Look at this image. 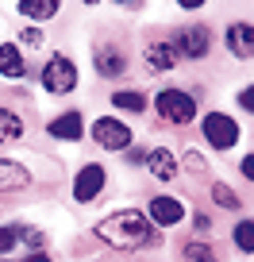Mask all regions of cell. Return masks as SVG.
Wrapping results in <instances>:
<instances>
[{
  "label": "cell",
  "instance_id": "1",
  "mask_svg": "<svg viewBox=\"0 0 254 262\" xmlns=\"http://www.w3.org/2000/svg\"><path fill=\"white\" fill-rule=\"evenodd\" d=\"M97 235L104 239V243L120 247V251H143V247H150L158 239V228L139 208H120V212L104 216V220L97 224Z\"/></svg>",
  "mask_w": 254,
  "mask_h": 262
},
{
  "label": "cell",
  "instance_id": "2",
  "mask_svg": "<svg viewBox=\"0 0 254 262\" xmlns=\"http://www.w3.org/2000/svg\"><path fill=\"white\" fill-rule=\"evenodd\" d=\"M77 81H81V74H77L74 58H66V54H50L47 58V66H42V89H47L50 97H66V93H74Z\"/></svg>",
  "mask_w": 254,
  "mask_h": 262
},
{
  "label": "cell",
  "instance_id": "3",
  "mask_svg": "<svg viewBox=\"0 0 254 262\" xmlns=\"http://www.w3.org/2000/svg\"><path fill=\"white\" fill-rule=\"evenodd\" d=\"M154 112L162 116L166 123H177V127H185L189 120H197V100L189 97L185 89H162L154 97Z\"/></svg>",
  "mask_w": 254,
  "mask_h": 262
},
{
  "label": "cell",
  "instance_id": "4",
  "mask_svg": "<svg viewBox=\"0 0 254 262\" xmlns=\"http://www.w3.org/2000/svg\"><path fill=\"white\" fill-rule=\"evenodd\" d=\"M200 131H204V143L216 147V150H231L239 143V135H243L239 123H235V116H227V112H204Z\"/></svg>",
  "mask_w": 254,
  "mask_h": 262
},
{
  "label": "cell",
  "instance_id": "5",
  "mask_svg": "<svg viewBox=\"0 0 254 262\" xmlns=\"http://www.w3.org/2000/svg\"><path fill=\"white\" fill-rule=\"evenodd\" d=\"M170 47L177 50V58L200 62V58H208V50H212V35H208V27H200V24H189V27H181V31L170 39Z\"/></svg>",
  "mask_w": 254,
  "mask_h": 262
},
{
  "label": "cell",
  "instance_id": "6",
  "mask_svg": "<svg viewBox=\"0 0 254 262\" xmlns=\"http://www.w3.org/2000/svg\"><path fill=\"white\" fill-rule=\"evenodd\" d=\"M104 185H108V170L100 162H85L81 170H77V178H74V201L77 205H93V201L104 193Z\"/></svg>",
  "mask_w": 254,
  "mask_h": 262
},
{
  "label": "cell",
  "instance_id": "7",
  "mask_svg": "<svg viewBox=\"0 0 254 262\" xmlns=\"http://www.w3.org/2000/svg\"><path fill=\"white\" fill-rule=\"evenodd\" d=\"M93 143L104 150H127L131 147V127L123 120H116V116H100L93 123Z\"/></svg>",
  "mask_w": 254,
  "mask_h": 262
},
{
  "label": "cell",
  "instance_id": "8",
  "mask_svg": "<svg viewBox=\"0 0 254 262\" xmlns=\"http://www.w3.org/2000/svg\"><path fill=\"white\" fill-rule=\"evenodd\" d=\"M147 220L154 224V228H177V224L185 220V205H181L177 196H150Z\"/></svg>",
  "mask_w": 254,
  "mask_h": 262
},
{
  "label": "cell",
  "instance_id": "9",
  "mask_svg": "<svg viewBox=\"0 0 254 262\" xmlns=\"http://www.w3.org/2000/svg\"><path fill=\"white\" fill-rule=\"evenodd\" d=\"M47 135L50 139H58V143H77L85 135V116L81 112H62V116H54V120L47 123Z\"/></svg>",
  "mask_w": 254,
  "mask_h": 262
},
{
  "label": "cell",
  "instance_id": "10",
  "mask_svg": "<svg viewBox=\"0 0 254 262\" xmlns=\"http://www.w3.org/2000/svg\"><path fill=\"white\" fill-rule=\"evenodd\" d=\"M177 50L170 42H147L143 47V66H147V74H170L173 66H177Z\"/></svg>",
  "mask_w": 254,
  "mask_h": 262
},
{
  "label": "cell",
  "instance_id": "11",
  "mask_svg": "<svg viewBox=\"0 0 254 262\" xmlns=\"http://www.w3.org/2000/svg\"><path fill=\"white\" fill-rule=\"evenodd\" d=\"M143 158H147V170H150V178H154V181H173V178H177V170H181L170 147H154V150H147Z\"/></svg>",
  "mask_w": 254,
  "mask_h": 262
},
{
  "label": "cell",
  "instance_id": "12",
  "mask_svg": "<svg viewBox=\"0 0 254 262\" xmlns=\"http://www.w3.org/2000/svg\"><path fill=\"white\" fill-rule=\"evenodd\" d=\"M223 39H227V50H231L235 58H250V54H254V27L246 24V19L231 24Z\"/></svg>",
  "mask_w": 254,
  "mask_h": 262
},
{
  "label": "cell",
  "instance_id": "13",
  "mask_svg": "<svg viewBox=\"0 0 254 262\" xmlns=\"http://www.w3.org/2000/svg\"><path fill=\"white\" fill-rule=\"evenodd\" d=\"M93 62H97L100 77H123L127 74V58H123V50H116V47H97Z\"/></svg>",
  "mask_w": 254,
  "mask_h": 262
},
{
  "label": "cell",
  "instance_id": "14",
  "mask_svg": "<svg viewBox=\"0 0 254 262\" xmlns=\"http://www.w3.org/2000/svg\"><path fill=\"white\" fill-rule=\"evenodd\" d=\"M27 181H31V173L24 170V162L0 158V193H16V189H24Z\"/></svg>",
  "mask_w": 254,
  "mask_h": 262
},
{
  "label": "cell",
  "instance_id": "15",
  "mask_svg": "<svg viewBox=\"0 0 254 262\" xmlns=\"http://www.w3.org/2000/svg\"><path fill=\"white\" fill-rule=\"evenodd\" d=\"M27 74L24 66V54H19L16 42H0V77H8V81H16V77Z\"/></svg>",
  "mask_w": 254,
  "mask_h": 262
},
{
  "label": "cell",
  "instance_id": "16",
  "mask_svg": "<svg viewBox=\"0 0 254 262\" xmlns=\"http://www.w3.org/2000/svg\"><path fill=\"white\" fill-rule=\"evenodd\" d=\"M58 12H62V0H19V16L35 19V24H42V19H54Z\"/></svg>",
  "mask_w": 254,
  "mask_h": 262
},
{
  "label": "cell",
  "instance_id": "17",
  "mask_svg": "<svg viewBox=\"0 0 254 262\" xmlns=\"http://www.w3.org/2000/svg\"><path fill=\"white\" fill-rule=\"evenodd\" d=\"M19 139H24V120H19V112L0 104V143H19Z\"/></svg>",
  "mask_w": 254,
  "mask_h": 262
},
{
  "label": "cell",
  "instance_id": "18",
  "mask_svg": "<svg viewBox=\"0 0 254 262\" xmlns=\"http://www.w3.org/2000/svg\"><path fill=\"white\" fill-rule=\"evenodd\" d=\"M112 104L120 108V112H147V97L143 93H131V89H123V93H112Z\"/></svg>",
  "mask_w": 254,
  "mask_h": 262
},
{
  "label": "cell",
  "instance_id": "19",
  "mask_svg": "<svg viewBox=\"0 0 254 262\" xmlns=\"http://www.w3.org/2000/svg\"><path fill=\"white\" fill-rule=\"evenodd\" d=\"M212 196H216V205H220V208H231V212L243 208V196H235V189L223 185V181H216V185H212Z\"/></svg>",
  "mask_w": 254,
  "mask_h": 262
},
{
  "label": "cell",
  "instance_id": "20",
  "mask_svg": "<svg viewBox=\"0 0 254 262\" xmlns=\"http://www.w3.org/2000/svg\"><path fill=\"white\" fill-rule=\"evenodd\" d=\"M16 243H27V247H35V251H39V247H47V231H42V228H31V224H19V228H16Z\"/></svg>",
  "mask_w": 254,
  "mask_h": 262
},
{
  "label": "cell",
  "instance_id": "21",
  "mask_svg": "<svg viewBox=\"0 0 254 262\" xmlns=\"http://www.w3.org/2000/svg\"><path fill=\"white\" fill-rule=\"evenodd\" d=\"M181 262H220V258H216V251L208 243H189L181 251Z\"/></svg>",
  "mask_w": 254,
  "mask_h": 262
},
{
  "label": "cell",
  "instance_id": "22",
  "mask_svg": "<svg viewBox=\"0 0 254 262\" xmlns=\"http://www.w3.org/2000/svg\"><path fill=\"white\" fill-rule=\"evenodd\" d=\"M235 243H239V251H243V254H254V224L250 220H243L235 228Z\"/></svg>",
  "mask_w": 254,
  "mask_h": 262
},
{
  "label": "cell",
  "instance_id": "23",
  "mask_svg": "<svg viewBox=\"0 0 254 262\" xmlns=\"http://www.w3.org/2000/svg\"><path fill=\"white\" fill-rule=\"evenodd\" d=\"M19 42H24L27 50H42V42H47V39H42L39 27H24V31H19Z\"/></svg>",
  "mask_w": 254,
  "mask_h": 262
},
{
  "label": "cell",
  "instance_id": "24",
  "mask_svg": "<svg viewBox=\"0 0 254 262\" xmlns=\"http://www.w3.org/2000/svg\"><path fill=\"white\" fill-rule=\"evenodd\" d=\"M12 247H16V228H12V224H4V228H0V254H8Z\"/></svg>",
  "mask_w": 254,
  "mask_h": 262
},
{
  "label": "cell",
  "instance_id": "25",
  "mask_svg": "<svg viewBox=\"0 0 254 262\" xmlns=\"http://www.w3.org/2000/svg\"><path fill=\"white\" fill-rule=\"evenodd\" d=\"M193 228H197V235H200V239H208V235H212V220H208L204 212H197V216H193Z\"/></svg>",
  "mask_w": 254,
  "mask_h": 262
},
{
  "label": "cell",
  "instance_id": "26",
  "mask_svg": "<svg viewBox=\"0 0 254 262\" xmlns=\"http://www.w3.org/2000/svg\"><path fill=\"white\" fill-rule=\"evenodd\" d=\"M185 162H189V170H197V173L208 166V162H200V155H197V150H189V155H185Z\"/></svg>",
  "mask_w": 254,
  "mask_h": 262
},
{
  "label": "cell",
  "instance_id": "27",
  "mask_svg": "<svg viewBox=\"0 0 254 262\" xmlns=\"http://www.w3.org/2000/svg\"><path fill=\"white\" fill-rule=\"evenodd\" d=\"M250 100H254V93H250V85H246V89H243V93H239V104H243V108H246V112H250V108H254V104H250Z\"/></svg>",
  "mask_w": 254,
  "mask_h": 262
},
{
  "label": "cell",
  "instance_id": "28",
  "mask_svg": "<svg viewBox=\"0 0 254 262\" xmlns=\"http://www.w3.org/2000/svg\"><path fill=\"white\" fill-rule=\"evenodd\" d=\"M177 8H185V12H197V8H204V0H177Z\"/></svg>",
  "mask_w": 254,
  "mask_h": 262
},
{
  "label": "cell",
  "instance_id": "29",
  "mask_svg": "<svg viewBox=\"0 0 254 262\" xmlns=\"http://www.w3.org/2000/svg\"><path fill=\"white\" fill-rule=\"evenodd\" d=\"M243 178H254V158H250V155L243 158Z\"/></svg>",
  "mask_w": 254,
  "mask_h": 262
},
{
  "label": "cell",
  "instance_id": "30",
  "mask_svg": "<svg viewBox=\"0 0 254 262\" xmlns=\"http://www.w3.org/2000/svg\"><path fill=\"white\" fill-rule=\"evenodd\" d=\"M127 162H143V150L139 147H127Z\"/></svg>",
  "mask_w": 254,
  "mask_h": 262
},
{
  "label": "cell",
  "instance_id": "31",
  "mask_svg": "<svg viewBox=\"0 0 254 262\" xmlns=\"http://www.w3.org/2000/svg\"><path fill=\"white\" fill-rule=\"evenodd\" d=\"M24 262H50V254H47V251H35L31 258H24Z\"/></svg>",
  "mask_w": 254,
  "mask_h": 262
},
{
  "label": "cell",
  "instance_id": "32",
  "mask_svg": "<svg viewBox=\"0 0 254 262\" xmlns=\"http://www.w3.org/2000/svg\"><path fill=\"white\" fill-rule=\"evenodd\" d=\"M81 4H89V8H97V4H100V0H81Z\"/></svg>",
  "mask_w": 254,
  "mask_h": 262
},
{
  "label": "cell",
  "instance_id": "33",
  "mask_svg": "<svg viewBox=\"0 0 254 262\" xmlns=\"http://www.w3.org/2000/svg\"><path fill=\"white\" fill-rule=\"evenodd\" d=\"M116 4H139V0H116Z\"/></svg>",
  "mask_w": 254,
  "mask_h": 262
}]
</instances>
